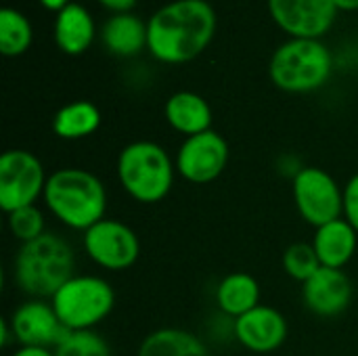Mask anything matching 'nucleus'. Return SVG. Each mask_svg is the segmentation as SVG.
I'll return each instance as SVG.
<instances>
[{
  "instance_id": "5701e85b",
  "label": "nucleus",
  "mask_w": 358,
  "mask_h": 356,
  "mask_svg": "<svg viewBox=\"0 0 358 356\" xmlns=\"http://www.w3.org/2000/svg\"><path fill=\"white\" fill-rule=\"evenodd\" d=\"M52 350L55 356H111L109 344L94 329L67 332Z\"/></svg>"
},
{
  "instance_id": "393cba45",
  "label": "nucleus",
  "mask_w": 358,
  "mask_h": 356,
  "mask_svg": "<svg viewBox=\"0 0 358 356\" xmlns=\"http://www.w3.org/2000/svg\"><path fill=\"white\" fill-rule=\"evenodd\" d=\"M283 269L292 279L306 283L321 269L313 243H292L283 254Z\"/></svg>"
},
{
  "instance_id": "7ed1b4c3",
  "label": "nucleus",
  "mask_w": 358,
  "mask_h": 356,
  "mask_svg": "<svg viewBox=\"0 0 358 356\" xmlns=\"http://www.w3.org/2000/svg\"><path fill=\"white\" fill-rule=\"evenodd\" d=\"M76 256L71 245L57 233H44L42 237L21 243L15 262V285L29 298H52L76 273Z\"/></svg>"
},
{
  "instance_id": "39448f33",
  "label": "nucleus",
  "mask_w": 358,
  "mask_h": 356,
  "mask_svg": "<svg viewBox=\"0 0 358 356\" xmlns=\"http://www.w3.org/2000/svg\"><path fill=\"white\" fill-rule=\"evenodd\" d=\"M334 71L331 50L321 40L289 38L271 57L268 76L273 84L292 94L323 88Z\"/></svg>"
},
{
  "instance_id": "423d86ee",
  "label": "nucleus",
  "mask_w": 358,
  "mask_h": 356,
  "mask_svg": "<svg viewBox=\"0 0 358 356\" xmlns=\"http://www.w3.org/2000/svg\"><path fill=\"white\" fill-rule=\"evenodd\" d=\"M50 304L67 332H86L101 325L115 306V290L99 275H73Z\"/></svg>"
},
{
  "instance_id": "c85d7f7f",
  "label": "nucleus",
  "mask_w": 358,
  "mask_h": 356,
  "mask_svg": "<svg viewBox=\"0 0 358 356\" xmlns=\"http://www.w3.org/2000/svg\"><path fill=\"white\" fill-rule=\"evenodd\" d=\"M10 340H15L13 329H10V323H8V319H2L0 321V346L6 348L10 344Z\"/></svg>"
},
{
  "instance_id": "b1692460",
  "label": "nucleus",
  "mask_w": 358,
  "mask_h": 356,
  "mask_svg": "<svg viewBox=\"0 0 358 356\" xmlns=\"http://www.w3.org/2000/svg\"><path fill=\"white\" fill-rule=\"evenodd\" d=\"M6 227L10 235L21 243H29L46 233V220L38 206H27L6 214Z\"/></svg>"
},
{
  "instance_id": "dca6fc26",
  "label": "nucleus",
  "mask_w": 358,
  "mask_h": 356,
  "mask_svg": "<svg viewBox=\"0 0 358 356\" xmlns=\"http://www.w3.org/2000/svg\"><path fill=\"white\" fill-rule=\"evenodd\" d=\"M166 122L185 136H195L212 130V109L208 101L191 90L174 92L164 107Z\"/></svg>"
},
{
  "instance_id": "f257e3e1",
  "label": "nucleus",
  "mask_w": 358,
  "mask_h": 356,
  "mask_svg": "<svg viewBox=\"0 0 358 356\" xmlns=\"http://www.w3.org/2000/svg\"><path fill=\"white\" fill-rule=\"evenodd\" d=\"M216 34V10L206 0H172L147 21V48L159 63L197 59Z\"/></svg>"
},
{
  "instance_id": "4be33fe9",
  "label": "nucleus",
  "mask_w": 358,
  "mask_h": 356,
  "mask_svg": "<svg viewBox=\"0 0 358 356\" xmlns=\"http://www.w3.org/2000/svg\"><path fill=\"white\" fill-rule=\"evenodd\" d=\"M34 40V29L29 19L10 6L0 8V52L4 57L23 55Z\"/></svg>"
},
{
  "instance_id": "ddd939ff",
  "label": "nucleus",
  "mask_w": 358,
  "mask_h": 356,
  "mask_svg": "<svg viewBox=\"0 0 358 356\" xmlns=\"http://www.w3.org/2000/svg\"><path fill=\"white\" fill-rule=\"evenodd\" d=\"M355 296L350 277L342 269L321 266L306 283H302V298L306 308L317 317L342 315Z\"/></svg>"
},
{
  "instance_id": "9b49d317",
  "label": "nucleus",
  "mask_w": 358,
  "mask_h": 356,
  "mask_svg": "<svg viewBox=\"0 0 358 356\" xmlns=\"http://www.w3.org/2000/svg\"><path fill=\"white\" fill-rule=\"evenodd\" d=\"M273 21L292 38L319 40L338 17L334 0H268Z\"/></svg>"
},
{
  "instance_id": "4468645a",
  "label": "nucleus",
  "mask_w": 358,
  "mask_h": 356,
  "mask_svg": "<svg viewBox=\"0 0 358 356\" xmlns=\"http://www.w3.org/2000/svg\"><path fill=\"white\" fill-rule=\"evenodd\" d=\"M287 321L285 317L266 304H258L254 311L235 319V338L237 342L256 355H268L281 348L287 340Z\"/></svg>"
},
{
  "instance_id": "6e6552de",
  "label": "nucleus",
  "mask_w": 358,
  "mask_h": 356,
  "mask_svg": "<svg viewBox=\"0 0 358 356\" xmlns=\"http://www.w3.org/2000/svg\"><path fill=\"white\" fill-rule=\"evenodd\" d=\"M46 172L42 162L25 149H8L0 157V208L4 214L36 206L44 195Z\"/></svg>"
},
{
  "instance_id": "c756f323",
  "label": "nucleus",
  "mask_w": 358,
  "mask_h": 356,
  "mask_svg": "<svg viewBox=\"0 0 358 356\" xmlns=\"http://www.w3.org/2000/svg\"><path fill=\"white\" fill-rule=\"evenodd\" d=\"M46 10H55V13H59V10H63L71 0H38Z\"/></svg>"
},
{
  "instance_id": "20e7f679",
  "label": "nucleus",
  "mask_w": 358,
  "mask_h": 356,
  "mask_svg": "<svg viewBox=\"0 0 358 356\" xmlns=\"http://www.w3.org/2000/svg\"><path fill=\"white\" fill-rule=\"evenodd\" d=\"M122 189L138 204H159L168 197L176 178L170 153L153 141L128 143L115 164Z\"/></svg>"
},
{
  "instance_id": "aec40b11",
  "label": "nucleus",
  "mask_w": 358,
  "mask_h": 356,
  "mask_svg": "<svg viewBox=\"0 0 358 356\" xmlns=\"http://www.w3.org/2000/svg\"><path fill=\"white\" fill-rule=\"evenodd\" d=\"M138 356H210V350L199 336L187 329L162 327L141 342Z\"/></svg>"
},
{
  "instance_id": "a878e982",
  "label": "nucleus",
  "mask_w": 358,
  "mask_h": 356,
  "mask_svg": "<svg viewBox=\"0 0 358 356\" xmlns=\"http://www.w3.org/2000/svg\"><path fill=\"white\" fill-rule=\"evenodd\" d=\"M344 220L352 225V229L358 233V172L348 178L344 185Z\"/></svg>"
},
{
  "instance_id": "f3484780",
  "label": "nucleus",
  "mask_w": 358,
  "mask_h": 356,
  "mask_svg": "<svg viewBox=\"0 0 358 356\" xmlns=\"http://www.w3.org/2000/svg\"><path fill=\"white\" fill-rule=\"evenodd\" d=\"M94 40L92 15L78 2H69L55 19V42L65 55H82Z\"/></svg>"
},
{
  "instance_id": "0eeeda50",
  "label": "nucleus",
  "mask_w": 358,
  "mask_h": 356,
  "mask_svg": "<svg viewBox=\"0 0 358 356\" xmlns=\"http://www.w3.org/2000/svg\"><path fill=\"white\" fill-rule=\"evenodd\" d=\"M292 195L302 220L315 229L344 214V187L323 168L304 166L292 178Z\"/></svg>"
},
{
  "instance_id": "7c9ffc66",
  "label": "nucleus",
  "mask_w": 358,
  "mask_h": 356,
  "mask_svg": "<svg viewBox=\"0 0 358 356\" xmlns=\"http://www.w3.org/2000/svg\"><path fill=\"white\" fill-rule=\"evenodd\" d=\"M338 10H358V0H334Z\"/></svg>"
},
{
  "instance_id": "f03ea898",
  "label": "nucleus",
  "mask_w": 358,
  "mask_h": 356,
  "mask_svg": "<svg viewBox=\"0 0 358 356\" xmlns=\"http://www.w3.org/2000/svg\"><path fill=\"white\" fill-rule=\"evenodd\" d=\"M42 201L55 220L84 233L105 218L107 189L90 170L59 168L46 180Z\"/></svg>"
},
{
  "instance_id": "a211bd4d",
  "label": "nucleus",
  "mask_w": 358,
  "mask_h": 356,
  "mask_svg": "<svg viewBox=\"0 0 358 356\" xmlns=\"http://www.w3.org/2000/svg\"><path fill=\"white\" fill-rule=\"evenodd\" d=\"M103 44L115 57H132L147 48V23L132 13H120L105 21Z\"/></svg>"
},
{
  "instance_id": "9d476101",
  "label": "nucleus",
  "mask_w": 358,
  "mask_h": 356,
  "mask_svg": "<svg viewBox=\"0 0 358 356\" xmlns=\"http://www.w3.org/2000/svg\"><path fill=\"white\" fill-rule=\"evenodd\" d=\"M176 174L193 185L214 183L229 164V143L216 130L187 136L174 157Z\"/></svg>"
},
{
  "instance_id": "1a4fd4ad",
  "label": "nucleus",
  "mask_w": 358,
  "mask_h": 356,
  "mask_svg": "<svg viewBox=\"0 0 358 356\" xmlns=\"http://www.w3.org/2000/svg\"><path fill=\"white\" fill-rule=\"evenodd\" d=\"M82 245L86 256L99 269L111 273L128 271L141 256L138 235L117 218H103L84 231Z\"/></svg>"
},
{
  "instance_id": "f8f14e48",
  "label": "nucleus",
  "mask_w": 358,
  "mask_h": 356,
  "mask_svg": "<svg viewBox=\"0 0 358 356\" xmlns=\"http://www.w3.org/2000/svg\"><path fill=\"white\" fill-rule=\"evenodd\" d=\"M8 323L19 346L55 348L67 334L52 304L40 298H29L23 304H19L13 311Z\"/></svg>"
},
{
  "instance_id": "2eb2a0df",
  "label": "nucleus",
  "mask_w": 358,
  "mask_h": 356,
  "mask_svg": "<svg viewBox=\"0 0 358 356\" xmlns=\"http://www.w3.org/2000/svg\"><path fill=\"white\" fill-rule=\"evenodd\" d=\"M313 248L319 256L321 266L327 269H342L355 258L358 248V233L352 225L344 218L327 222L315 229Z\"/></svg>"
},
{
  "instance_id": "bb28decb",
  "label": "nucleus",
  "mask_w": 358,
  "mask_h": 356,
  "mask_svg": "<svg viewBox=\"0 0 358 356\" xmlns=\"http://www.w3.org/2000/svg\"><path fill=\"white\" fill-rule=\"evenodd\" d=\"M105 8L113 10V15H120V13H130L136 4V0H99Z\"/></svg>"
},
{
  "instance_id": "412c9836",
  "label": "nucleus",
  "mask_w": 358,
  "mask_h": 356,
  "mask_svg": "<svg viewBox=\"0 0 358 356\" xmlns=\"http://www.w3.org/2000/svg\"><path fill=\"white\" fill-rule=\"evenodd\" d=\"M101 126V111L90 101L63 105L52 118V132L63 141H80L94 134Z\"/></svg>"
},
{
  "instance_id": "6ab92c4d",
  "label": "nucleus",
  "mask_w": 358,
  "mask_h": 356,
  "mask_svg": "<svg viewBox=\"0 0 358 356\" xmlns=\"http://www.w3.org/2000/svg\"><path fill=\"white\" fill-rule=\"evenodd\" d=\"M216 304L227 317L239 319L260 304V285L250 273H231L216 287Z\"/></svg>"
},
{
  "instance_id": "cd10ccee",
  "label": "nucleus",
  "mask_w": 358,
  "mask_h": 356,
  "mask_svg": "<svg viewBox=\"0 0 358 356\" xmlns=\"http://www.w3.org/2000/svg\"><path fill=\"white\" fill-rule=\"evenodd\" d=\"M10 356H55V350L42 346H19Z\"/></svg>"
}]
</instances>
